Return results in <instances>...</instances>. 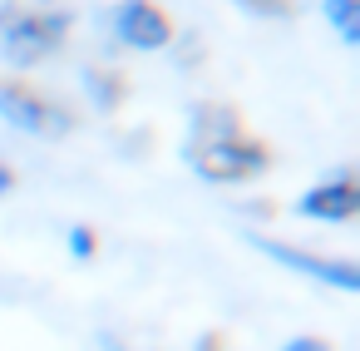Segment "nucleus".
<instances>
[{
	"label": "nucleus",
	"instance_id": "f257e3e1",
	"mask_svg": "<svg viewBox=\"0 0 360 351\" xmlns=\"http://www.w3.org/2000/svg\"><path fill=\"white\" fill-rule=\"evenodd\" d=\"M183 164L202 183H252L271 168V154L252 134H222V139H188Z\"/></svg>",
	"mask_w": 360,
	"mask_h": 351
},
{
	"label": "nucleus",
	"instance_id": "f03ea898",
	"mask_svg": "<svg viewBox=\"0 0 360 351\" xmlns=\"http://www.w3.org/2000/svg\"><path fill=\"white\" fill-rule=\"evenodd\" d=\"M65 40H70V16L65 11H20V6L0 11V55L20 70L40 65Z\"/></svg>",
	"mask_w": 360,
	"mask_h": 351
},
{
	"label": "nucleus",
	"instance_id": "7ed1b4c3",
	"mask_svg": "<svg viewBox=\"0 0 360 351\" xmlns=\"http://www.w3.org/2000/svg\"><path fill=\"white\" fill-rule=\"evenodd\" d=\"M0 119L30 139H65L75 129V114L25 80H0Z\"/></svg>",
	"mask_w": 360,
	"mask_h": 351
},
{
	"label": "nucleus",
	"instance_id": "20e7f679",
	"mask_svg": "<svg viewBox=\"0 0 360 351\" xmlns=\"http://www.w3.org/2000/svg\"><path fill=\"white\" fill-rule=\"evenodd\" d=\"M252 247H257V252H266L271 262H281V267L301 272V277H316V282L335 287V292H360V267H355L350 257H316V252L291 247V242H276V238H252Z\"/></svg>",
	"mask_w": 360,
	"mask_h": 351
},
{
	"label": "nucleus",
	"instance_id": "39448f33",
	"mask_svg": "<svg viewBox=\"0 0 360 351\" xmlns=\"http://www.w3.org/2000/svg\"><path fill=\"white\" fill-rule=\"evenodd\" d=\"M114 35L129 45V50H168L173 45V20L163 16V6H153V0H119L114 6Z\"/></svg>",
	"mask_w": 360,
	"mask_h": 351
},
{
	"label": "nucleus",
	"instance_id": "423d86ee",
	"mask_svg": "<svg viewBox=\"0 0 360 351\" xmlns=\"http://www.w3.org/2000/svg\"><path fill=\"white\" fill-rule=\"evenodd\" d=\"M355 213H360V183L350 168H340L326 183H311L296 198V218H306V223H350Z\"/></svg>",
	"mask_w": 360,
	"mask_h": 351
},
{
	"label": "nucleus",
	"instance_id": "0eeeda50",
	"mask_svg": "<svg viewBox=\"0 0 360 351\" xmlns=\"http://www.w3.org/2000/svg\"><path fill=\"white\" fill-rule=\"evenodd\" d=\"M321 16L340 35V45H360V0H321Z\"/></svg>",
	"mask_w": 360,
	"mask_h": 351
},
{
	"label": "nucleus",
	"instance_id": "6e6552de",
	"mask_svg": "<svg viewBox=\"0 0 360 351\" xmlns=\"http://www.w3.org/2000/svg\"><path fill=\"white\" fill-rule=\"evenodd\" d=\"M84 85H89V99L99 109H119L124 104V75H114V70H84Z\"/></svg>",
	"mask_w": 360,
	"mask_h": 351
},
{
	"label": "nucleus",
	"instance_id": "1a4fd4ad",
	"mask_svg": "<svg viewBox=\"0 0 360 351\" xmlns=\"http://www.w3.org/2000/svg\"><path fill=\"white\" fill-rule=\"evenodd\" d=\"M232 6H242L257 20H286L291 16V0H232Z\"/></svg>",
	"mask_w": 360,
	"mask_h": 351
},
{
	"label": "nucleus",
	"instance_id": "9d476101",
	"mask_svg": "<svg viewBox=\"0 0 360 351\" xmlns=\"http://www.w3.org/2000/svg\"><path fill=\"white\" fill-rule=\"evenodd\" d=\"M94 252H99V233H94V228H84V223H75V228H70V257L89 262Z\"/></svg>",
	"mask_w": 360,
	"mask_h": 351
},
{
	"label": "nucleus",
	"instance_id": "9b49d317",
	"mask_svg": "<svg viewBox=\"0 0 360 351\" xmlns=\"http://www.w3.org/2000/svg\"><path fill=\"white\" fill-rule=\"evenodd\" d=\"M276 351H330V341L326 336H286Z\"/></svg>",
	"mask_w": 360,
	"mask_h": 351
},
{
	"label": "nucleus",
	"instance_id": "f8f14e48",
	"mask_svg": "<svg viewBox=\"0 0 360 351\" xmlns=\"http://www.w3.org/2000/svg\"><path fill=\"white\" fill-rule=\"evenodd\" d=\"M193 351H222V336L217 331H207V336H198V346Z\"/></svg>",
	"mask_w": 360,
	"mask_h": 351
},
{
	"label": "nucleus",
	"instance_id": "ddd939ff",
	"mask_svg": "<svg viewBox=\"0 0 360 351\" xmlns=\"http://www.w3.org/2000/svg\"><path fill=\"white\" fill-rule=\"evenodd\" d=\"M11 188H15V173H11V168H6V164H0V198H6V193H11Z\"/></svg>",
	"mask_w": 360,
	"mask_h": 351
}]
</instances>
